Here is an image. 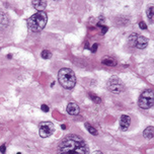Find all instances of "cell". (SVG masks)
<instances>
[{
    "label": "cell",
    "instance_id": "1",
    "mask_svg": "<svg viewBox=\"0 0 154 154\" xmlns=\"http://www.w3.org/2000/svg\"><path fill=\"white\" fill-rule=\"evenodd\" d=\"M58 154H89V149L80 136L71 134L59 143Z\"/></svg>",
    "mask_w": 154,
    "mask_h": 154
},
{
    "label": "cell",
    "instance_id": "2",
    "mask_svg": "<svg viewBox=\"0 0 154 154\" xmlns=\"http://www.w3.org/2000/svg\"><path fill=\"white\" fill-rule=\"evenodd\" d=\"M58 79L60 84L65 89H72L76 84V76L70 68H62L58 73Z\"/></svg>",
    "mask_w": 154,
    "mask_h": 154
},
{
    "label": "cell",
    "instance_id": "3",
    "mask_svg": "<svg viewBox=\"0 0 154 154\" xmlns=\"http://www.w3.org/2000/svg\"><path fill=\"white\" fill-rule=\"evenodd\" d=\"M47 21H48V16L46 13L44 11H38L27 19V26L31 31L38 32L46 26Z\"/></svg>",
    "mask_w": 154,
    "mask_h": 154
},
{
    "label": "cell",
    "instance_id": "4",
    "mask_svg": "<svg viewBox=\"0 0 154 154\" xmlns=\"http://www.w3.org/2000/svg\"><path fill=\"white\" fill-rule=\"evenodd\" d=\"M154 104V92L152 89H147L140 95L139 106L143 109H148L152 108Z\"/></svg>",
    "mask_w": 154,
    "mask_h": 154
},
{
    "label": "cell",
    "instance_id": "5",
    "mask_svg": "<svg viewBox=\"0 0 154 154\" xmlns=\"http://www.w3.org/2000/svg\"><path fill=\"white\" fill-rule=\"evenodd\" d=\"M106 87L112 93H121L125 90V85L120 78L117 76H112L106 83Z\"/></svg>",
    "mask_w": 154,
    "mask_h": 154
},
{
    "label": "cell",
    "instance_id": "6",
    "mask_svg": "<svg viewBox=\"0 0 154 154\" xmlns=\"http://www.w3.org/2000/svg\"><path fill=\"white\" fill-rule=\"evenodd\" d=\"M55 131V127L54 124L51 122H43L40 124V136L42 138H47V137L51 136L52 134L54 133Z\"/></svg>",
    "mask_w": 154,
    "mask_h": 154
},
{
    "label": "cell",
    "instance_id": "7",
    "mask_svg": "<svg viewBox=\"0 0 154 154\" xmlns=\"http://www.w3.org/2000/svg\"><path fill=\"white\" fill-rule=\"evenodd\" d=\"M131 125V118L127 115H122L120 118V129L122 131H127Z\"/></svg>",
    "mask_w": 154,
    "mask_h": 154
},
{
    "label": "cell",
    "instance_id": "8",
    "mask_svg": "<svg viewBox=\"0 0 154 154\" xmlns=\"http://www.w3.org/2000/svg\"><path fill=\"white\" fill-rule=\"evenodd\" d=\"M67 112L71 116H77L80 112V109H79V106L76 103H69L67 106V109H66Z\"/></svg>",
    "mask_w": 154,
    "mask_h": 154
},
{
    "label": "cell",
    "instance_id": "9",
    "mask_svg": "<svg viewBox=\"0 0 154 154\" xmlns=\"http://www.w3.org/2000/svg\"><path fill=\"white\" fill-rule=\"evenodd\" d=\"M148 45V40L145 37H142V35H138L136 40V45L135 47L138 49H145Z\"/></svg>",
    "mask_w": 154,
    "mask_h": 154
},
{
    "label": "cell",
    "instance_id": "10",
    "mask_svg": "<svg viewBox=\"0 0 154 154\" xmlns=\"http://www.w3.org/2000/svg\"><path fill=\"white\" fill-rule=\"evenodd\" d=\"M32 6H34V8H35V9L38 10V12L43 11L47 6V2L43 1V0H34V1L32 2Z\"/></svg>",
    "mask_w": 154,
    "mask_h": 154
},
{
    "label": "cell",
    "instance_id": "11",
    "mask_svg": "<svg viewBox=\"0 0 154 154\" xmlns=\"http://www.w3.org/2000/svg\"><path fill=\"white\" fill-rule=\"evenodd\" d=\"M8 24V17L7 14L4 11L0 10V29L6 27Z\"/></svg>",
    "mask_w": 154,
    "mask_h": 154
},
{
    "label": "cell",
    "instance_id": "12",
    "mask_svg": "<svg viewBox=\"0 0 154 154\" xmlns=\"http://www.w3.org/2000/svg\"><path fill=\"white\" fill-rule=\"evenodd\" d=\"M101 64H103V65H106V66H112V67H114V66L117 65V61H116V60L112 57L104 56L103 59L101 60Z\"/></svg>",
    "mask_w": 154,
    "mask_h": 154
},
{
    "label": "cell",
    "instance_id": "13",
    "mask_svg": "<svg viewBox=\"0 0 154 154\" xmlns=\"http://www.w3.org/2000/svg\"><path fill=\"white\" fill-rule=\"evenodd\" d=\"M153 134H154L153 126H150V127L146 128V130H145L144 133H143L144 137H145V138H147V139H152L153 138Z\"/></svg>",
    "mask_w": 154,
    "mask_h": 154
},
{
    "label": "cell",
    "instance_id": "14",
    "mask_svg": "<svg viewBox=\"0 0 154 154\" xmlns=\"http://www.w3.org/2000/svg\"><path fill=\"white\" fill-rule=\"evenodd\" d=\"M85 128H86L87 130H88V132L91 135H94V136H97V135H98L97 131H96V129L93 128L89 123H85Z\"/></svg>",
    "mask_w": 154,
    "mask_h": 154
},
{
    "label": "cell",
    "instance_id": "15",
    "mask_svg": "<svg viewBox=\"0 0 154 154\" xmlns=\"http://www.w3.org/2000/svg\"><path fill=\"white\" fill-rule=\"evenodd\" d=\"M137 38H138V35H137L136 34L131 35L130 37H129V45H130L131 47H135V45H136Z\"/></svg>",
    "mask_w": 154,
    "mask_h": 154
},
{
    "label": "cell",
    "instance_id": "16",
    "mask_svg": "<svg viewBox=\"0 0 154 154\" xmlns=\"http://www.w3.org/2000/svg\"><path fill=\"white\" fill-rule=\"evenodd\" d=\"M88 95H89L90 100H91L92 101H94V103H100V101H101L100 97H98V96L96 95V94H94V93L89 92V93H88Z\"/></svg>",
    "mask_w": 154,
    "mask_h": 154
},
{
    "label": "cell",
    "instance_id": "17",
    "mask_svg": "<svg viewBox=\"0 0 154 154\" xmlns=\"http://www.w3.org/2000/svg\"><path fill=\"white\" fill-rule=\"evenodd\" d=\"M153 10H154L153 6H149V7L147 8V11H146L148 18H149L151 21H153Z\"/></svg>",
    "mask_w": 154,
    "mask_h": 154
},
{
    "label": "cell",
    "instance_id": "18",
    "mask_svg": "<svg viewBox=\"0 0 154 154\" xmlns=\"http://www.w3.org/2000/svg\"><path fill=\"white\" fill-rule=\"evenodd\" d=\"M41 56H42V58H44V59H50L52 57V53L48 50H44L42 52V54H41Z\"/></svg>",
    "mask_w": 154,
    "mask_h": 154
},
{
    "label": "cell",
    "instance_id": "19",
    "mask_svg": "<svg viewBox=\"0 0 154 154\" xmlns=\"http://www.w3.org/2000/svg\"><path fill=\"white\" fill-rule=\"evenodd\" d=\"M139 26H140V29H147V26H146V23H145L144 21H141V23H139Z\"/></svg>",
    "mask_w": 154,
    "mask_h": 154
},
{
    "label": "cell",
    "instance_id": "20",
    "mask_svg": "<svg viewBox=\"0 0 154 154\" xmlns=\"http://www.w3.org/2000/svg\"><path fill=\"white\" fill-rule=\"evenodd\" d=\"M97 48H98V45L97 44H94L92 47H91V49H90V51L92 52V53H95L96 52V50H97Z\"/></svg>",
    "mask_w": 154,
    "mask_h": 154
},
{
    "label": "cell",
    "instance_id": "21",
    "mask_svg": "<svg viewBox=\"0 0 154 154\" xmlns=\"http://www.w3.org/2000/svg\"><path fill=\"white\" fill-rule=\"evenodd\" d=\"M41 108H42V111L43 112H49V106H47V104H42V106H41Z\"/></svg>",
    "mask_w": 154,
    "mask_h": 154
},
{
    "label": "cell",
    "instance_id": "22",
    "mask_svg": "<svg viewBox=\"0 0 154 154\" xmlns=\"http://www.w3.org/2000/svg\"><path fill=\"white\" fill-rule=\"evenodd\" d=\"M0 151H1L2 154H5V151H6V145L5 144L1 145V147H0Z\"/></svg>",
    "mask_w": 154,
    "mask_h": 154
},
{
    "label": "cell",
    "instance_id": "23",
    "mask_svg": "<svg viewBox=\"0 0 154 154\" xmlns=\"http://www.w3.org/2000/svg\"><path fill=\"white\" fill-rule=\"evenodd\" d=\"M108 29H108V27H106V26H103V29H101V34L104 35L106 32H108Z\"/></svg>",
    "mask_w": 154,
    "mask_h": 154
},
{
    "label": "cell",
    "instance_id": "24",
    "mask_svg": "<svg viewBox=\"0 0 154 154\" xmlns=\"http://www.w3.org/2000/svg\"><path fill=\"white\" fill-rule=\"evenodd\" d=\"M92 154H103V153L101 152V151H94V152H93Z\"/></svg>",
    "mask_w": 154,
    "mask_h": 154
},
{
    "label": "cell",
    "instance_id": "25",
    "mask_svg": "<svg viewBox=\"0 0 154 154\" xmlns=\"http://www.w3.org/2000/svg\"><path fill=\"white\" fill-rule=\"evenodd\" d=\"M16 154H23V153H20V152H18V153H16Z\"/></svg>",
    "mask_w": 154,
    "mask_h": 154
}]
</instances>
